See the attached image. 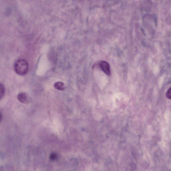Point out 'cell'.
<instances>
[{
    "mask_svg": "<svg viewBox=\"0 0 171 171\" xmlns=\"http://www.w3.org/2000/svg\"><path fill=\"white\" fill-rule=\"evenodd\" d=\"M14 70L18 75L24 76L28 73L29 66L27 61L24 59H18L14 65Z\"/></svg>",
    "mask_w": 171,
    "mask_h": 171,
    "instance_id": "6da1fadb",
    "label": "cell"
},
{
    "mask_svg": "<svg viewBox=\"0 0 171 171\" xmlns=\"http://www.w3.org/2000/svg\"><path fill=\"white\" fill-rule=\"evenodd\" d=\"M17 98L19 101L23 104L29 103L31 100L28 95L25 93H21L19 94Z\"/></svg>",
    "mask_w": 171,
    "mask_h": 171,
    "instance_id": "7a4b0ae2",
    "label": "cell"
},
{
    "mask_svg": "<svg viewBox=\"0 0 171 171\" xmlns=\"http://www.w3.org/2000/svg\"><path fill=\"white\" fill-rule=\"evenodd\" d=\"M100 66L105 74L107 75H110L111 73L110 66L107 62L104 61H101L100 64Z\"/></svg>",
    "mask_w": 171,
    "mask_h": 171,
    "instance_id": "3957f363",
    "label": "cell"
},
{
    "mask_svg": "<svg viewBox=\"0 0 171 171\" xmlns=\"http://www.w3.org/2000/svg\"><path fill=\"white\" fill-rule=\"evenodd\" d=\"M54 87L56 89L60 91H63L65 89V86L64 83L61 81L55 83L54 85Z\"/></svg>",
    "mask_w": 171,
    "mask_h": 171,
    "instance_id": "277c9868",
    "label": "cell"
},
{
    "mask_svg": "<svg viewBox=\"0 0 171 171\" xmlns=\"http://www.w3.org/2000/svg\"><path fill=\"white\" fill-rule=\"evenodd\" d=\"M0 95H1V99L4 95V94L5 93V88L4 85L1 84L0 85Z\"/></svg>",
    "mask_w": 171,
    "mask_h": 171,
    "instance_id": "5b68a950",
    "label": "cell"
},
{
    "mask_svg": "<svg viewBox=\"0 0 171 171\" xmlns=\"http://www.w3.org/2000/svg\"><path fill=\"white\" fill-rule=\"evenodd\" d=\"M166 96L168 99L171 100V87L168 90Z\"/></svg>",
    "mask_w": 171,
    "mask_h": 171,
    "instance_id": "8992f818",
    "label": "cell"
}]
</instances>
